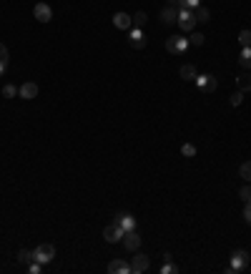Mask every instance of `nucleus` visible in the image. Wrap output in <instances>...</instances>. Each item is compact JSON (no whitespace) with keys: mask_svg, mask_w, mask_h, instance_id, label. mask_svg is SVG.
Listing matches in <instances>:
<instances>
[{"mask_svg":"<svg viewBox=\"0 0 251 274\" xmlns=\"http://www.w3.org/2000/svg\"><path fill=\"white\" fill-rule=\"evenodd\" d=\"M248 266V251L246 249H236L228 259V271H243Z\"/></svg>","mask_w":251,"mask_h":274,"instance_id":"f257e3e1","label":"nucleus"},{"mask_svg":"<svg viewBox=\"0 0 251 274\" xmlns=\"http://www.w3.org/2000/svg\"><path fill=\"white\" fill-rule=\"evenodd\" d=\"M33 256H36V261H41L43 266L48 264V261H53V256H56V246L53 244H38L36 249H33Z\"/></svg>","mask_w":251,"mask_h":274,"instance_id":"f03ea898","label":"nucleus"},{"mask_svg":"<svg viewBox=\"0 0 251 274\" xmlns=\"http://www.w3.org/2000/svg\"><path fill=\"white\" fill-rule=\"evenodd\" d=\"M191 43L183 38V36H171V38H166V51L168 53H173V56H181V53H186V48H188Z\"/></svg>","mask_w":251,"mask_h":274,"instance_id":"7ed1b4c3","label":"nucleus"},{"mask_svg":"<svg viewBox=\"0 0 251 274\" xmlns=\"http://www.w3.org/2000/svg\"><path fill=\"white\" fill-rule=\"evenodd\" d=\"M123 234H126V231H123V226H121L118 221H113V224H108V226L103 229V239H106L108 244H118V241L123 239Z\"/></svg>","mask_w":251,"mask_h":274,"instance_id":"20e7f679","label":"nucleus"},{"mask_svg":"<svg viewBox=\"0 0 251 274\" xmlns=\"http://www.w3.org/2000/svg\"><path fill=\"white\" fill-rule=\"evenodd\" d=\"M176 23H178V28H181L183 33H191V31L196 28V18H193V13L186 11V8L178 11V21H176Z\"/></svg>","mask_w":251,"mask_h":274,"instance_id":"39448f33","label":"nucleus"},{"mask_svg":"<svg viewBox=\"0 0 251 274\" xmlns=\"http://www.w3.org/2000/svg\"><path fill=\"white\" fill-rule=\"evenodd\" d=\"M193 83H196L201 91H206V93H213V91L218 88V81H216V76H211V73H206V76H198Z\"/></svg>","mask_w":251,"mask_h":274,"instance_id":"423d86ee","label":"nucleus"},{"mask_svg":"<svg viewBox=\"0 0 251 274\" xmlns=\"http://www.w3.org/2000/svg\"><path fill=\"white\" fill-rule=\"evenodd\" d=\"M33 16H36V21H41V23H51V21H53V11H51L48 3H38V6L33 8Z\"/></svg>","mask_w":251,"mask_h":274,"instance_id":"0eeeda50","label":"nucleus"},{"mask_svg":"<svg viewBox=\"0 0 251 274\" xmlns=\"http://www.w3.org/2000/svg\"><path fill=\"white\" fill-rule=\"evenodd\" d=\"M128 43H131V48H136V51L146 48V33L138 31V28H131V31H128Z\"/></svg>","mask_w":251,"mask_h":274,"instance_id":"6e6552de","label":"nucleus"},{"mask_svg":"<svg viewBox=\"0 0 251 274\" xmlns=\"http://www.w3.org/2000/svg\"><path fill=\"white\" fill-rule=\"evenodd\" d=\"M113 26L118 28V31H131L133 28V16H128V13H116L113 16Z\"/></svg>","mask_w":251,"mask_h":274,"instance_id":"1a4fd4ad","label":"nucleus"},{"mask_svg":"<svg viewBox=\"0 0 251 274\" xmlns=\"http://www.w3.org/2000/svg\"><path fill=\"white\" fill-rule=\"evenodd\" d=\"M121 244H126V249H128V251H138V246H141V236L136 234V229H131V231H126V234H123Z\"/></svg>","mask_w":251,"mask_h":274,"instance_id":"9d476101","label":"nucleus"},{"mask_svg":"<svg viewBox=\"0 0 251 274\" xmlns=\"http://www.w3.org/2000/svg\"><path fill=\"white\" fill-rule=\"evenodd\" d=\"M128 264H131V271H133V274H143V271L148 269V256H146V254H136Z\"/></svg>","mask_w":251,"mask_h":274,"instance_id":"9b49d317","label":"nucleus"},{"mask_svg":"<svg viewBox=\"0 0 251 274\" xmlns=\"http://www.w3.org/2000/svg\"><path fill=\"white\" fill-rule=\"evenodd\" d=\"M131 271V264L126 259H113L108 264V274H128Z\"/></svg>","mask_w":251,"mask_h":274,"instance_id":"f8f14e48","label":"nucleus"},{"mask_svg":"<svg viewBox=\"0 0 251 274\" xmlns=\"http://www.w3.org/2000/svg\"><path fill=\"white\" fill-rule=\"evenodd\" d=\"M38 91H41V88H38V83H33V81H26V83L18 88V93H21L23 98H36Z\"/></svg>","mask_w":251,"mask_h":274,"instance_id":"ddd939ff","label":"nucleus"},{"mask_svg":"<svg viewBox=\"0 0 251 274\" xmlns=\"http://www.w3.org/2000/svg\"><path fill=\"white\" fill-rule=\"evenodd\" d=\"M161 21H163L166 26H173V23L178 21V11H176V8H171V6H166V8L161 11Z\"/></svg>","mask_w":251,"mask_h":274,"instance_id":"4468645a","label":"nucleus"},{"mask_svg":"<svg viewBox=\"0 0 251 274\" xmlns=\"http://www.w3.org/2000/svg\"><path fill=\"white\" fill-rule=\"evenodd\" d=\"M116 221L123 226V231H131V229H136V219H133V216H128V214H126V216H123V214H118V216H116Z\"/></svg>","mask_w":251,"mask_h":274,"instance_id":"2eb2a0df","label":"nucleus"},{"mask_svg":"<svg viewBox=\"0 0 251 274\" xmlns=\"http://www.w3.org/2000/svg\"><path fill=\"white\" fill-rule=\"evenodd\" d=\"M238 63H241L243 68H251V46H243V48H241V53H238Z\"/></svg>","mask_w":251,"mask_h":274,"instance_id":"dca6fc26","label":"nucleus"},{"mask_svg":"<svg viewBox=\"0 0 251 274\" xmlns=\"http://www.w3.org/2000/svg\"><path fill=\"white\" fill-rule=\"evenodd\" d=\"M236 83H238V91L248 93V91H251V73H241V76L236 78Z\"/></svg>","mask_w":251,"mask_h":274,"instance_id":"f3484780","label":"nucleus"},{"mask_svg":"<svg viewBox=\"0 0 251 274\" xmlns=\"http://www.w3.org/2000/svg\"><path fill=\"white\" fill-rule=\"evenodd\" d=\"M191 13H193V18H196V23H208V18H211V13H208L206 8H201V6H198V8H193Z\"/></svg>","mask_w":251,"mask_h":274,"instance_id":"a211bd4d","label":"nucleus"},{"mask_svg":"<svg viewBox=\"0 0 251 274\" xmlns=\"http://www.w3.org/2000/svg\"><path fill=\"white\" fill-rule=\"evenodd\" d=\"M181 78L183 81H196L198 78V71L193 66H181Z\"/></svg>","mask_w":251,"mask_h":274,"instance_id":"6ab92c4d","label":"nucleus"},{"mask_svg":"<svg viewBox=\"0 0 251 274\" xmlns=\"http://www.w3.org/2000/svg\"><path fill=\"white\" fill-rule=\"evenodd\" d=\"M18 261H21V264H31V261H36V256H33L31 249H21V251H18Z\"/></svg>","mask_w":251,"mask_h":274,"instance_id":"aec40b11","label":"nucleus"},{"mask_svg":"<svg viewBox=\"0 0 251 274\" xmlns=\"http://www.w3.org/2000/svg\"><path fill=\"white\" fill-rule=\"evenodd\" d=\"M146 21H148V18H146V13H136V16H133V28L143 31V28H146Z\"/></svg>","mask_w":251,"mask_h":274,"instance_id":"412c9836","label":"nucleus"},{"mask_svg":"<svg viewBox=\"0 0 251 274\" xmlns=\"http://www.w3.org/2000/svg\"><path fill=\"white\" fill-rule=\"evenodd\" d=\"M161 274H178V266L168 259V261H163V266H161Z\"/></svg>","mask_w":251,"mask_h":274,"instance_id":"4be33fe9","label":"nucleus"},{"mask_svg":"<svg viewBox=\"0 0 251 274\" xmlns=\"http://www.w3.org/2000/svg\"><path fill=\"white\" fill-rule=\"evenodd\" d=\"M178 6H181V11H183V8H186V11H193V8L201 6V0H178Z\"/></svg>","mask_w":251,"mask_h":274,"instance_id":"5701e85b","label":"nucleus"},{"mask_svg":"<svg viewBox=\"0 0 251 274\" xmlns=\"http://www.w3.org/2000/svg\"><path fill=\"white\" fill-rule=\"evenodd\" d=\"M3 96H6V98H16V96H18V88L11 86V83H6V86H3Z\"/></svg>","mask_w":251,"mask_h":274,"instance_id":"b1692460","label":"nucleus"},{"mask_svg":"<svg viewBox=\"0 0 251 274\" xmlns=\"http://www.w3.org/2000/svg\"><path fill=\"white\" fill-rule=\"evenodd\" d=\"M238 43H241V48L243 46H251V31H241L238 33Z\"/></svg>","mask_w":251,"mask_h":274,"instance_id":"393cba45","label":"nucleus"},{"mask_svg":"<svg viewBox=\"0 0 251 274\" xmlns=\"http://www.w3.org/2000/svg\"><path fill=\"white\" fill-rule=\"evenodd\" d=\"M181 154L191 159V156H196V146H193V144H183V146H181Z\"/></svg>","mask_w":251,"mask_h":274,"instance_id":"a878e982","label":"nucleus"},{"mask_svg":"<svg viewBox=\"0 0 251 274\" xmlns=\"http://www.w3.org/2000/svg\"><path fill=\"white\" fill-rule=\"evenodd\" d=\"M0 66L8 68V48H6L3 43H0Z\"/></svg>","mask_w":251,"mask_h":274,"instance_id":"bb28decb","label":"nucleus"},{"mask_svg":"<svg viewBox=\"0 0 251 274\" xmlns=\"http://www.w3.org/2000/svg\"><path fill=\"white\" fill-rule=\"evenodd\" d=\"M188 43H191V46H203V36H201V33H193V36L188 38Z\"/></svg>","mask_w":251,"mask_h":274,"instance_id":"cd10ccee","label":"nucleus"},{"mask_svg":"<svg viewBox=\"0 0 251 274\" xmlns=\"http://www.w3.org/2000/svg\"><path fill=\"white\" fill-rule=\"evenodd\" d=\"M241 101H243V91H236L231 96V106H241Z\"/></svg>","mask_w":251,"mask_h":274,"instance_id":"c85d7f7f","label":"nucleus"},{"mask_svg":"<svg viewBox=\"0 0 251 274\" xmlns=\"http://www.w3.org/2000/svg\"><path fill=\"white\" fill-rule=\"evenodd\" d=\"M238 196H241L243 201H251V186H241V191H238Z\"/></svg>","mask_w":251,"mask_h":274,"instance_id":"c756f323","label":"nucleus"},{"mask_svg":"<svg viewBox=\"0 0 251 274\" xmlns=\"http://www.w3.org/2000/svg\"><path fill=\"white\" fill-rule=\"evenodd\" d=\"M243 219H246V224H251V201H246V206H243Z\"/></svg>","mask_w":251,"mask_h":274,"instance_id":"7c9ffc66","label":"nucleus"},{"mask_svg":"<svg viewBox=\"0 0 251 274\" xmlns=\"http://www.w3.org/2000/svg\"><path fill=\"white\" fill-rule=\"evenodd\" d=\"M168 3H171V6H173V3H176V6H178V0H168Z\"/></svg>","mask_w":251,"mask_h":274,"instance_id":"2f4dec72","label":"nucleus"},{"mask_svg":"<svg viewBox=\"0 0 251 274\" xmlns=\"http://www.w3.org/2000/svg\"><path fill=\"white\" fill-rule=\"evenodd\" d=\"M3 71H6V68H3V66H0V73H3Z\"/></svg>","mask_w":251,"mask_h":274,"instance_id":"473e14b6","label":"nucleus"}]
</instances>
